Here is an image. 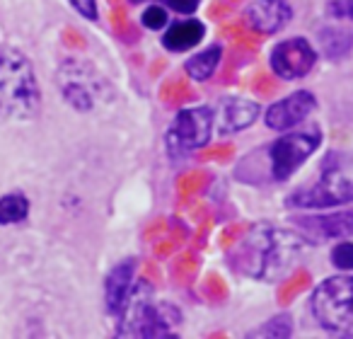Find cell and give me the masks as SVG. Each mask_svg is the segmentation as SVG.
Segmentation results:
<instances>
[{
  "label": "cell",
  "mask_w": 353,
  "mask_h": 339,
  "mask_svg": "<svg viewBox=\"0 0 353 339\" xmlns=\"http://www.w3.org/2000/svg\"><path fill=\"white\" fill-rule=\"evenodd\" d=\"M303 240L288 231H279L271 226L252 228L245 240L232 252V264L242 274L256 276V279H276L281 276L295 257L300 255Z\"/></svg>",
  "instance_id": "1"
},
{
  "label": "cell",
  "mask_w": 353,
  "mask_h": 339,
  "mask_svg": "<svg viewBox=\"0 0 353 339\" xmlns=\"http://www.w3.org/2000/svg\"><path fill=\"white\" fill-rule=\"evenodd\" d=\"M39 104V83L27 56L12 46H0V117L25 122L37 117Z\"/></svg>",
  "instance_id": "2"
},
{
  "label": "cell",
  "mask_w": 353,
  "mask_h": 339,
  "mask_svg": "<svg viewBox=\"0 0 353 339\" xmlns=\"http://www.w3.org/2000/svg\"><path fill=\"white\" fill-rule=\"evenodd\" d=\"M353 202V157L332 153L322 162V175L307 189H300L288 199L290 206L324 209Z\"/></svg>",
  "instance_id": "3"
},
{
  "label": "cell",
  "mask_w": 353,
  "mask_h": 339,
  "mask_svg": "<svg viewBox=\"0 0 353 339\" xmlns=\"http://www.w3.org/2000/svg\"><path fill=\"white\" fill-rule=\"evenodd\" d=\"M314 318L334 334H353V276L327 279L312 296Z\"/></svg>",
  "instance_id": "4"
},
{
  "label": "cell",
  "mask_w": 353,
  "mask_h": 339,
  "mask_svg": "<svg viewBox=\"0 0 353 339\" xmlns=\"http://www.w3.org/2000/svg\"><path fill=\"white\" fill-rule=\"evenodd\" d=\"M56 78H59V88L63 93L65 102L73 104L80 112H90L99 102L112 97V88H109L107 80L92 66L83 64V61H63Z\"/></svg>",
  "instance_id": "5"
},
{
  "label": "cell",
  "mask_w": 353,
  "mask_h": 339,
  "mask_svg": "<svg viewBox=\"0 0 353 339\" xmlns=\"http://www.w3.org/2000/svg\"><path fill=\"white\" fill-rule=\"evenodd\" d=\"M213 131V109L194 107L176 114L167 131V151L172 157H187L189 153L206 146Z\"/></svg>",
  "instance_id": "6"
},
{
  "label": "cell",
  "mask_w": 353,
  "mask_h": 339,
  "mask_svg": "<svg viewBox=\"0 0 353 339\" xmlns=\"http://www.w3.org/2000/svg\"><path fill=\"white\" fill-rule=\"evenodd\" d=\"M121 325L123 334H133V337H160V334H170L172 325L179 322V313L167 303H150V300H128L123 308Z\"/></svg>",
  "instance_id": "7"
},
{
  "label": "cell",
  "mask_w": 353,
  "mask_h": 339,
  "mask_svg": "<svg viewBox=\"0 0 353 339\" xmlns=\"http://www.w3.org/2000/svg\"><path fill=\"white\" fill-rule=\"evenodd\" d=\"M322 133L319 128H307V131L288 133V136L279 138L271 146V165H274V177L276 180H288L290 175L317 151Z\"/></svg>",
  "instance_id": "8"
},
{
  "label": "cell",
  "mask_w": 353,
  "mask_h": 339,
  "mask_svg": "<svg viewBox=\"0 0 353 339\" xmlns=\"http://www.w3.org/2000/svg\"><path fill=\"white\" fill-rule=\"evenodd\" d=\"M317 61L314 49L305 39H288L283 44H279L271 54V68L276 75L285 80L303 78L310 73V68Z\"/></svg>",
  "instance_id": "9"
},
{
  "label": "cell",
  "mask_w": 353,
  "mask_h": 339,
  "mask_svg": "<svg viewBox=\"0 0 353 339\" xmlns=\"http://www.w3.org/2000/svg\"><path fill=\"white\" fill-rule=\"evenodd\" d=\"M314 97L305 90L300 93H293L290 97L281 99V102L271 104L269 112H266V124L276 131H283V128L298 126L300 122H305L310 112L314 109Z\"/></svg>",
  "instance_id": "10"
},
{
  "label": "cell",
  "mask_w": 353,
  "mask_h": 339,
  "mask_svg": "<svg viewBox=\"0 0 353 339\" xmlns=\"http://www.w3.org/2000/svg\"><path fill=\"white\" fill-rule=\"evenodd\" d=\"M131 284H133V262H121L112 274L107 276L104 284V298H107L109 313L121 315L126 303L131 300Z\"/></svg>",
  "instance_id": "11"
},
{
  "label": "cell",
  "mask_w": 353,
  "mask_h": 339,
  "mask_svg": "<svg viewBox=\"0 0 353 339\" xmlns=\"http://www.w3.org/2000/svg\"><path fill=\"white\" fill-rule=\"evenodd\" d=\"M300 228L310 238H348L353 235V211L332 213V216L303 218Z\"/></svg>",
  "instance_id": "12"
},
{
  "label": "cell",
  "mask_w": 353,
  "mask_h": 339,
  "mask_svg": "<svg viewBox=\"0 0 353 339\" xmlns=\"http://www.w3.org/2000/svg\"><path fill=\"white\" fill-rule=\"evenodd\" d=\"M259 114V107L254 102H247V99H225L218 112V122H221L223 133H232L247 128Z\"/></svg>",
  "instance_id": "13"
},
{
  "label": "cell",
  "mask_w": 353,
  "mask_h": 339,
  "mask_svg": "<svg viewBox=\"0 0 353 339\" xmlns=\"http://www.w3.org/2000/svg\"><path fill=\"white\" fill-rule=\"evenodd\" d=\"M250 25L259 32H276L290 20V8L279 3V0H266L261 6H252L250 12Z\"/></svg>",
  "instance_id": "14"
},
{
  "label": "cell",
  "mask_w": 353,
  "mask_h": 339,
  "mask_svg": "<svg viewBox=\"0 0 353 339\" xmlns=\"http://www.w3.org/2000/svg\"><path fill=\"white\" fill-rule=\"evenodd\" d=\"M203 30L206 27L196 20H187V22H176L170 30L165 32V46L170 51H184L196 46L203 39Z\"/></svg>",
  "instance_id": "15"
},
{
  "label": "cell",
  "mask_w": 353,
  "mask_h": 339,
  "mask_svg": "<svg viewBox=\"0 0 353 339\" xmlns=\"http://www.w3.org/2000/svg\"><path fill=\"white\" fill-rule=\"evenodd\" d=\"M30 216V202L25 194L12 192L0 197V223L3 226H17Z\"/></svg>",
  "instance_id": "16"
},
{
  "label": "cell",
  "mask_w": 353,
  "mask_h": 339,
  "mask_svg": "<svg viewBox=\"0 0 353 339\" xmlns=\"http://www.w3.org/2000/svg\"><path fill=\"white\" fill-rule=\"evenodd\" d=\"M221 56H223L221 46H211V49L201 51V54H196L194 59L187 61V73L192 75L194 80L211 78L213 70H216L218 64H221Z\"/></svg>",
  "instance_id": "17"
},
{
  "label": "cell",
  "mask_w": 353,
  "mask_h": 339,
  "mask_svg": "<svg viewBox=\"0 0 353 339\" xmlns=\"http://www.w3.org/2000/svg\"><path fill=\"white\" fill-rule=\"evenodd\" d=\"M252 334H256V337H288V334H290V322H288V318H274L269 325L254 329Z\"/></svg>",
  "instance_id": "18"
},
{
  "label": "cell",
  "mask_w": 353,
  "mask_h": 339,
  "mask_svg": "<svg viewBox=\"0 0 353 339\" xmlns=\"http://www.w3.org/2000/svg\"><path fill=\"white\" fill-rule=\"evenodd\" d=\"M332 262L339 269H353V242H341L332 250Z\"/></svg>",
  "instance_id": "19"
},
{
  "label": "cell",
  "mask_w": 353,
  "mask_h": 339,
  "mask_svg": "<svg viewBox=\"0 0 353 339\" xmlns=\"http://www.w3.org/2000/svg\"><path fill=\"white\" fill-rule=\"evenodd\" d=\"M143 25L150 27V30H162V27L167 25V12L162 10V8H148L145 12H143Z\"/></svg>",
  "instance_id": "20"
},
{
  "label": "cell",
  "mask_w": 353,
  "mask_h": 339,
  "mask_svg": "<svg viewBox=\"0 0 353 339\" xmlns=\"http://www.w3.org/2000/svg\"><path fill=\"white\" fill-rule=\"evenodd\" d=\"M329 15L339 20H353V0H332L329 3Z\"/></svg>",
  "instance_id": "21"
},
{
  "label": "cell",
  "mask_w": 353,
  "mask_h": 339,
  "mask_svg": "<svg viewBox=\"0 0 353 339\" xmlns=\"http://www.w3.org/2000/svg\"><path fill=\"white\" fill-rule=\"evenodd\" d=\"M70 6L80 12L88 20H94L97 17V0H70Z\"/></svg>",
  "instance_id": "22"
},
{
  "label": "cell",
  "mask_w": 353,
  "mask_h": 339,
  "mask_svg": "<svg viewBox=\"0 0 353 339\" xmlns=\"http://www.w3.org/2000/svg\"><path fill=\"white\" fill-rule=\"evenodd\" d=\"M167 6L172 8V10H176V12H194L199 8V0H165Z\"/></svg>",
  "instance_id": "23"
},
{
  "label": "cell",
  "mask_w": 353,
  "mask_h": 339,
  "mask_svg": "<svg viewBox=\"0 0 353 339\" xmlns=\"http://www.w3.org/2000/svg\"><path fill=\"white\" fill-rule=\"evenodd\" d=\"M133 3H143V0H133Z\"/></svg>",
  "instance_id": "24"
}]
</instances>
